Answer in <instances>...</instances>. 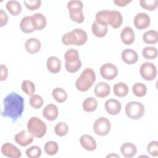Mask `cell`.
Here are the masks:
<instances>
[{
    "label": "cell",
    "mask_w": 158,
    "mask_h": 158,
    "mask_svg": "<svg viewBox=\"0 0 158 158\" xmlns=\"http://www.w3.org/2000/svg\"><path fill=\"white\" fill-rule=\"evenodd\" d=\"M23 109V98L12 91L3 99V110L1 112V115L11 118L14 122L22 117Z\"/></svg>",
    "instance_id": "1"
},
{
    "label": "cell",
    "mask_w": 158,
    "mask_h": 158,
    "mask_svg": "<svg viewBox=\"0 0 158 158\" xmlns=\"http://www.w3.org/2000/svg\"><path fill=\"white\" fill-rule=\"evenodd\" d=\"M96 81V74L91 68H86L75 81L76 88L81 92L88 91Z\"/></svg>",
    "instance_id": "2"
},
{
    "label": "cell",
    "mask_w": 158,
    "mask_h": 158,
    "mask_svg": "<svg viewBox=\"0 0 158 158\" xmlns=\"http://www.w3.org/2000/svg\"><path fill=\"white\" fill-rule=\"evenodd\" d=\"M27 130L36 138H43L47 131L46 123L37 117H31L27 122Z\"/></svg>",
    "instance_id": "3"
},
{
    "label": "cell",
    "mask_w": 158,
    "mask_h": 158,
    "mask_svg": "<svg viewBox=\"0 0 158 158\" xmlns=\"http://www.w3.org/2000/svg\"><path fill=\"white\" fill-rule=\"evenodd\" d=\"M125 114L128 117L133 120L140 119L144 114V106L140 102L130 101L125 106Z\"/></svg>",
    "instance_id": "4"
},
{
    "label": "cell",
    "mask_w": 158,
    "mask_h": 158,
    "mask_svg": "<svg viewBox=\"0 0 158 158\" xmlns=\"http://www.w3.org/2000/svg\"><path fill=\"white\" fill-rule=\"evenodd\" d=\"M93 130L94 133L100 136L107 135L110 131L111 123L110 120L104 117L98 118L93 123Z\"/></svg>",
    "instance_id": "5"
},
{
    "label": "cell",
    "mask_w": 158,
    "mask_h": 158,
    "mask_svg": "<svg viewBox=\"0 0 158 158\" xmlns=\"http://www.w3.org/2000/svg\"><path fill=\"white\" fill-rule=\"evenodd\" d=\"M157 67L151 62H146L143 63L139 67V74L146 81L154 80L157 77Z\"/></svg>",
    "instance_id": "6"
},
{
    "label": "cell",
    "mask_w": 158,
    "mask_h": 158,
    "mask_svg": "<svg viewBox=\"0 0 158 158\" xmlns=\"http://www.w3.org/2000/svg\"><path fill=\"white\" fill-rule=\"evenodd\" d=\"M101 77L107 80H112L118 75V69L112 63H106L100 67Z\"/></svg>",
    "instance_id": "7"
},
{
    "label": "cell",
    "mask_w": 158,
    "mask_h": 158,
    "mask_svg": "<svg viewBox=\"0 0 158 158\" xmlns=\"http://www.w3.org/2000/svg\"><path fill=\"white\" fill-rule=\"evenodd\" d=\"M34 137L27 130H23L14 136V141L19 146L25 147L32 143Z\"/></svg>",
    "instance_id": "8"
},
{
    "label": "cell",
    "mask_w": 158,
    "mask_h": 158,
    "mask_svg": "<svg viewBox=\"0 0 158 158\" xmlns=\"http://www.w3.org/2000/svg\"><path fill=\"white\" fill-rule=\"evenodd\" d=\"M1 151L2 155L7 157L19 158L22 156L21 151L10 143H6L3 144L1 146Z\"/></svg>",
    "instance_id": "9"
},
{
    "label": "cell",
    "mask_w": 158,
    "mask_h": 158,
    "mask_svg": "<svg viewBox=\"0 0 158 158\" xmlns=\"http://www.w3.org/2000/svg\"><path fill=\"white\" fill-rule=\"evenodd\" d=\"M135 27L138 30H143L148 28L151 23L150 17L144 12L137 14L133 20Z\"/></svg>",
    "instance_id": "10"
},
{
    "label": "cell",
    "mask_w": 158,
    "mask_h": 158,
    "mask_svg": "<svg viewBox=\"0 0 158 158\" xmlns=\"http://www.w3.org/2000/svg\"><path fill=\"white\" fill-rule=\"evenodd\" d=\"M104 107L109 114L116 115L121 111L122 104L117 99H109L106 101Z\"/></svg>",
    "instance_id": "11"
},
{
    "label": "cell",
    "mask_w": 158,
    "mask_h": 158,
    "mask_svg": "<svg viewBox=\"0 0 158 158\" xmlns=\"http://www.w3.org/2000/svg\"><path fill=\"white\" fill-rule=\"evenodd\" d=\"M123 23V17L122 14L118 10H110L108 17V25L113 28H119Z\"/></svg>",
    "instance_id": "12"
},
{
    "label": "cell",
    "mask_w": 158,
    "mask_h": 158,
    "mask_svg": "<svg viewBox=\"0 0 158 158\" xmlns=\"http://www.w3.org/2000/svg\"><path fill=\"white\" fill-rule=\"evenodd\" d=\"M120 39L122 42L125 45L132 44L135 39V32L133 28L129 26L124 27L120 32Z\"/></svg>",
    "instance_id": "13"
},
{
    "label": "cell",
    "mask_w": 158,
    "mask_h": 158,
    "mask_svg": "<svg viewBox=\"0 0 158 158\" xmlns=\"http://www.w3.org/2000/svg\"><path fill=\"white\" fill-rule=\"evenodd\" d=\"M80 143L82 148L86 151H93L96 149L97 143L94 138L87 134L83 135L80 138Z\"/></svg>",
    "instance_id": "14"
},
{
    "label": "cell",
    "mask_w": 158,
    "mask_h": 158,
    "mask_svg": "<svg viewBox=\"0 0 158 158\" xmlns=\"http://www.w3.org/2000/svg\"><path fill=\"white\" fill-rule=\"evenodd\" d=\"M43 116L49 121L55 120L59 115L58 107L54 104H49L43 109Z\"/></svg>",
    "instance_id": "15"
},
{
    "label": "cell",
    "mask_w": 158,
    "mask_h": 158,
    "mask_svg": "<svg viewBox=\"0 0 158 158\" xmlns=\"http://www.w3.org/2000/svg\"><path fill=\"white\" fill-rule=\"evenodd\" d=\"M121 57L125 64L128 65H132L138 61V54L132 49H126L122 52Z\"/></svg>",
    "instance_id": "16"
},
{
    "label": "cell",
    "mask_w": 158,
    "mask_h": 158,
    "mask_svg": "<svg viewBox=\"0 0 158 158\" xmlns=\"http://www.w3.org/2000/svg\"><path fill=\"white\" fill-rule=\"evenodd\" d=\"M110 92V85L104 81L98 83L94 87V93L98 98H104L109 95Z\"/></svg>",
    "instance_id": "17"
},
{
    "label": "cell",
    "mask_w": 158,
    "mask_h": 158,
    "mask_svg": "<svg viewBox=\"0 0 158 158\" xmlns=\"http://www.w3.org/2000/svg\"><path fill=\"white\" fill-rule=\"evenodd\" d=\"M41 47L40 41L36 38H30L25 43V50L30 54H35L38 52Z\"/></svg>",
    "instance_id": "18"
},
{
    "label": "cell",
    "mask_w": 158,
    "mask_h": 158,
    "mask_svg": "<svg viewBox=\"0 0 158 158\" xmlns=\"http://www.w3.org/2000/svg\"><path fill=\"white\" fill-rule=\"evenodd\" d=\"M61 66V61L57 57L51 56L47 59V69L52 73H57L60 70Z\"/></svg>",
    "instance_id": "19"
},
{
    "label": "cell",
    "mask_w": 158,
    "mask_h": 158,
    "mask_svg": "<svg viewBox=\"0 0 158 158\" xmlns=\"http://www.w3.org/2000/svg\"><path fill=\"white\" fill-rule=\"evenodd\" d=\"M120 152L123 157L126 158H131L136 154L137 148L133 143L126 142L121 146Z\"/></svg>",
    "instance_id": "20"
},
{
    "label": "cell",
    "mask_w": 158,
    "mask_h": 158,
    "mask_svg": "<svg viewBox=\"0 0 158 158\" xmlns=\"http://www.w3.org/2000/svg\"><path fill=\"white\" fill-rule=\"evenodd\" d=\"M20 27L21 30L25 33H30L33 32L35 29L33 26L32 17L28 15L23 17L20 20Z\"/></svg>",
    "instance_id": "21"
},
{
    "label": "cell",
    "mask_w": 158,
    "mask_h": 158,
    "mask_svg": "<svg viewBox=\"0 0 158 158\" xmlns=\"http://www.w3.org/2000/svg\"><path fill=\"white\" fill-rule=\"evenodd\" d=\"M32 21L35 30H41L46 25V17L41 13H35L33 14Z\"/></svg>",
    "instance_id": "22"
},
{
    "label": "cell",
    "mask_w": 158,
    "mask_h": 158,
    "mask_svg": "<svg viewBox=\"0 0 158 158\" xmlns=\"http://www.w3.org/2000/svg\"><path fill=\"white\" fill-rule=\"evenodd\" d=\"M128 86L125 83L123 82L117 83L113 86L114 94L117 97H125L128 94Z\"/></svg>",
    "instance_id": "23"
},
{
    "label": "cell",
    "mask_w": 158,
    "mask_h": 158,
    "mask_svg": "<svg viewBox=\"0 0 158 158\" xmlns=\"http://www.w3.org/2000/svg\"><path fill=\"white\" fill-rule=\"evenodd\" d=\"M6 7L10 15H18L22 11V6L18 1H9L6 2Z\"/></svg>",
    "instance_id": "24"
},
{
    "label": "cell",
    "mask_w": 158,
    "mask_h": 158,
    "mask_svg": "<svg viewBox=\"0 0 158 158\" xmlns=\"http://www.w3.org/2000/svg\"><path fill=\"white\" fill-rule=\"evenodd\" d=\"M91 31L95 36L98 38H103L107 33L108 27L107 26L102 25L94 21L91 26Z\"/></svg>",
    "instance_id": "25"
},
{
    "label": "cell",
    "mask_w": 158,
    "mask_h": 158,
    "mask_svg": "<svg viewBox=\"0 0 158 158\" xmlns=\"http://www.w3.org/2000/svg\"><path fill=\"white\" fill-rule=\"evenodd\" d=\"M143 41L148 44H155L158 41V33L155 30H149L143 35Z\"/></svg>",
    "instance_id": "26"
},
{
    "label": "cell",
    "mask_w": 158,
    "mask_h": 158,
    "mask_svg": "<svg viewBox=\"0 0 158 158\" xmlns=\"http://www.w3.org/2000/svg\"><path fill=\"white\" fill-rule=\"evenodd\" d=\"M98 107L97 100L93 97L86 98L82 103V107L84 111L86 112H92L94 111Z\"/></svg>",
    "instance_id": "27"
},
{
    "label": "cell",
    "mask_w": 158,
    "mask_h": 158,
    "mask_svg": "<svg viewBox=\"0 0 158 158\" xmlns=\"http://www.w3.org/2000/svg\"><path fill=\"white\" fill-rule=\"evenodd\" d=\"M69 16L72 20L78 23H83L85 20V16L81 9L73 8L69 9Z\"/></svg>",
    "instance_id": "28"
},
{
    "label": "cell",
    "mask_w": 158,
    "mask_h": 158,
    "mask_svg": "<svg viewBox=\"0 0 158 158\" xmlns=\"http://www.w3.org/2000/svg\"><path fill=\"white\" fill-rule=\"evenodd\" d=\"M52 96L54 99L59 103H62L67 99V92L63 88L59 87L56 88L52 90Z\"/></svg>",
    "instance_id": "29"
},
{
    "label": "cell",
    "mask_w": 158,
    "mask_h": 158,
    "mask_svg": "<svg viewBox=\"0 0 158 158\" xmlns=\"http://www.w3.org/2000/svg\"><path fill=\"white\" fill-rule=\"evenodd\" d=\"M147 91L148 89L146 86L141 82L135 83L132 86V91L133 94L138 98L144 97L146 94Z\"/></svg>",
    "instance_id": "30"
},
{
    "label": "cell",
    "mask_w": 158,
    "mask_h": 158,
    "mask_svg": "<svg viewBox=\"0 0 158 158\" xmlns=\"http://www.w3.org/2000/svg\"><path fill=\"white\" fill-rule=\"evenodd\" d=\"M157 49L154 46L144 47L142 51V56L148 60H154L157 57Z\"/></svg>",
    "instance_id": "31"
},
{
    "label": "cell",
    "mask_w": 158,
    "mask_h": 158,
    "mask_svg": "<svg viewBox=\"0 0 158 158\" xmlns=\"http://www.w3.org/2000/svg\"><path fill=\"white\" fill-rule=\"evenodd\" d=\"M109 10H102L98 12L95 16V22L104 25L108 26V17Z\"/></svg>",
    "instance_id": "32"
},
{
    "label": "cell",
    "mask_w": 158,
    "mask_h": 158,
    "mask_svg": "<svg viewBox=\"0 0 158 158\" xmlns=\"http://www.w3.org/2000/svg\"><path fill=\"white\" fill-rule=\"evenodd\" d=\"M65 62L73 63L80 59L79 52L77 50L71 48L68 49L64 54Z\"/></svg>",
    "instance_id": "33"
},
{
    "label": "cell",
    "mask_w": 158,
    "mask_h": 158,
    "mask_svg": "<svg viewBox=\"0 0 158 158\" xmlns=\"http://www.w3.org/2000/svg\"><path fill=\"white\" fill-rule=\"evenodd\" d=\"M44 150L46 154L49 156L55 155L59 151L58 144L54 141H47L44 146Z\"/></svg>",
    "instance_id": "34"
},
{
    "label": "cell",
    "mask_w": 158,
    "mask_h": 158,
    "mask_svg": "<svg viewBox=\"0 0 158 158\" xmlns=\"http://www.w3.org/2000/svg\"><path fill=\"white\" fill-rule=\"evenodd\" d=\"M21 88L22 91L28 96H31L34 94L35 91V85L30 80H25L22 81L21 85Z\"/></svg>",
    "instance_id": "35"
},
{
    "label": "cell",
    "mask_w": 158,
    "mask_h": 158,
    "mask_svg": "<svg viewBox=\"0 0 158 158\" xmlns=\"http://www.w3.org/2000/svg\"><path fill=\"white\" fill-rule=\"evenodd\" d=\"M61 40L62 43L66 46L77 45V36L73 31L65 33L62 36Z\"/></svg>",
    "instance_id": "36"
},
{
    "label": "cell",
    "mask_w": 158,
    "mask_h": 158,
    "mask_svg": "<svg viewBox=\"0 0 158 158\" xmlns=\"http://www.w3.org/2000/svg\"><path fill=\"white\" fill-rule=\"evenodd\" d=\"M77 36V45L82 46L88 40V35L86 32L81 28H75L72 30Z\"/></svg>",
    "instance_id": "37"
},
{
    "label": "cell",
    "mask_w": 158,
    "mask_h": 158,
    "mask_svg": "<svg viewBox=\"0 0 158 158\" xmlns=\"http://www.w3.org/2000/svg\"><path fill=\"white\" fill-rule=\"evenodd\" d=\"M69 131V126L65 122H60L57 123L54 127V132L59 136H65Z\"/></svg>",
    "instance_id": "38"
},
{
    "label": "cell",
    "mask_w": 158,
    "mask_h": 158,
    "mask_svg": "<svg viewBox=\"0 0 158 158\" xmlns=\"http://www.w3.org/2000/svg\"><path fill=\"white\" fill-rule=\"evenodd\" d=\"M139 4L141 7L149 11L155 10L158 6L157 0H140Z\"/></svg>",
    "instance_id": "39"
},
{
    "label": "cell",
    "mask_w": 158,
    "mask_h": 158,
    "mask_svg": "<svg viewBox=\"0 0 158 158\" xmlns=\"http://www.w3.org/2000/svg\"><path fill=\"white\" fill-rule=\"evenodd\" d=\"M29 103L32 107L38 109L43 106L44 104V100L41 96L38 94H33L30 97Z\"/></svg>",
    "instance_id": "40"
},
{
    "label": "cell",
    "mask_w": 158,
    "mask_h": 158,
    "mask_svg": "<svg viewBox=\"0 0 158 158\" xmlns=\"http://www.w3.org/2000/svg\"><path fill=\"white\" fill-rule=\"evenodd\" d=\"M26 155L29 158H38L41 156V149L39 146H33L28 148L25 151Z\"/></svg>",
    "instance_id": "41"
},
{
    "label": "cell",
    "mask_w": 158,
    "mask_h": 158,
    "mask_svg": "<svg viewBox=\"0 0 158 158\" xmlns=\"http://www.w3.org/2000/svg\"><path fill=\"white\" fill-rule=\"evenodd\" d=\"M81 61L80 59L73 63H66L65 62V67L67 72L69 73H75L77 72L81 67Z\"/></svg>",
    "instance_id": "42"
},
{
    "label": "cell",
    "mask_w": 158,
    "mask_h": 158,
    "mask_svg": "<svg viewBox=\"0 0 158 158\" xmlns=\"http://www.w3.org/2000/svg\"><path fill=\"white\" fill-rule=\"evenodd\" d=\"M147 152L153 157L158 156V141H152L147 145Z\"/></svg>",
    "instance_id": "43"
},
{
    "label": "cell",
    "mask_w": 158,
    "mask_h": 158,
    "mask_svg": "<svg viewBox=\"0 0 158 158\" xmlns=\"http://www.w3.org/2000/svg\"><path fill=\"white\" fill-rule=\"evenodd\" d=\"M23 3L26 7L30 10H35L40 7L41 5V0H28L24 1Z\"/></svg>",
    "instance_id": "44"
},
{
    "label": "cell",
    "mask_w": 158,
    "mask_h": 158,
    "mask_svg": "<svg viewBox=\"0 0 158 158\" xmlns=\"http://www.w3.org/2000/svg\"><path fill=\"white\" fill-rule=\"evenodd\" d=\"M67 7L69 9H73V8H79L83 9V4L81 1L79 0H72L67 2Z\"/></svg>",
    "instance_id": "45"
},
{
    "label": "cell",
    "mask_w": 158,
    "mask_h": 158,
    "mask_svg": "<svg viewBox=\"0 0 158 158\" xmlns=\"http://www.w3.org/2000/svg\"><path fill=\"white\" fill-rule=\"evenodd\" d=\"M9 17L7 13L3 9H0V27L5 26L7 23Z\"/></svg>",
    "instance_id": "46"
},
{
    "label": "cell",
    "mask_w": 158,
    "mask_h": 158,
    "mask_svg": "<svg viewBox=\"0 0 158 158\" xmlns=\"http://www.w3.org/2000/svg\"><path fill=\"white\" fill-rule=\"evenodd\" d=\"M8 77V69L6 65L1 64L0 65V80L4 81Z\"/></svg>",
    "instance_id": "47"
},
{
    "label": "cell",
    "mask_w": 158,
    "mask_h": 158,
    "mask_svg": "<svg viewBox=\"0 0 158 158\" xmlns=\"http://www.w3.org/2000/svg\"><path fill=\"white\" fill-rule=\"evenodd\" d=\"M114 3L117 6L124 7L128 5L129 3L131 2V0H114Z\"/></svg>",
    "instance_id": "48"
},
{
    "label": "cell",
    "mask_w": 158,
    "mask_h": 158,
    "mask_svg": "<svg viewBox=\"0 0 158 158\" xmlns=\"http://www.w3.org/2000/svg\"><path fill=\"white\" fill-rule=\"evenodd\" d=\"M120 157V156H118V155H116V154H109V155H108V156H106V157Z\"/></svg>",
    "instance_id": "49"
}]
</instances>
